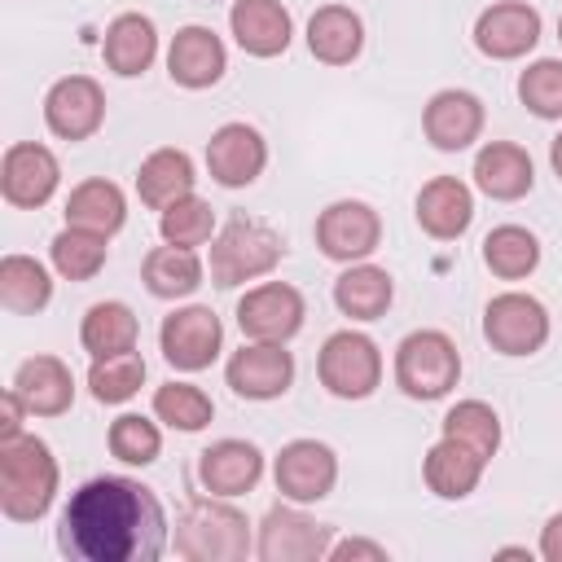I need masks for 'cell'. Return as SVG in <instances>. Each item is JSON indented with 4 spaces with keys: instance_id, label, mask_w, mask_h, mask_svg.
<instances>
[{
    "instance_id": "f6af8a7d",
    "label": "cell",
    "mask_w": 562,
    "mask_h": 562,
    "mask_svg": "<svg viewBox=\"0 0 562 562\" xmlns=\"http://www.w3.org/2000/svg\"><path fill=\"white\" fill-rule=\"evenodd\" d=\"M549 162H553V171H558V180H562V132H558L553 145H549Z\"/></svg>"
},
{
    "instance_id": "e0dca14e",
    "label": "cell",
    "mask_w": 562,
    "mask_h": 562,
    "mask_svg": "<svg viewBox=\"0 0 562 562\" xmlns=\"http://www.w3.org/2000/svg\"><path fill=\"white\" fill-rule=\"evenodd\" d=\"M268 167V140L250 123H224L206 140V171L224 189H246Z\"/></svg>"
},
{
    "instance_id": "bcb514c9",
    "label": "cell",
    "mask_w": 562,
    "mask_h": 562,
    "mask_svg": "<svg viewBox=\"0 0 562 562\" xmlns=\"http://www.w3.org/2000/svg\"><path fill=\"white\" fill-rule=\"evenodd\" d=\"M558 40H562V18H558Z\"/></svg>"
},
{
    "instance_id": "1f68e13d",
    "label": "cell",
    "mask_w": 562,
    "mask_h": 562,
    "mask_svg": "<svg viewBox=\"0 0 562 562\" xmlns=\"http://www.w3.org/2000/svg\"><path fill=\"white\" fill-rule=\"evenodd\" d=\"M136 338H140V325H136V312L119 299H105V303H92L79 321V342L92 360L101 356H119V351H136Z\"/></svg>"
},
{
    "instance_id": "83f0119b",
    "label": "cell",
    "mask_w": 562,
    "mask_h": 562,
    "mask_svg": "<svg viewBox=\"0 0 562 562\" xmlns=\"http://www.w3.org/2000/svg\"><path fill=\"white\" fill-rule=\"evenodd\" d=\"M193 180H198V176H193V158H189L184 149H176V145H162V149H154V154L140 162V171H136V193H140L145 206L162 211V206L189 198V193H193Z\"/></svg>"
},
{
    "instance_id": "9a60e30c",
    "label": "cell",
    "mask_w": 562,
    "mask_h": 562,
    "mask_svg": "<svg viewBox=\"0 0 562 562\" xmlns=\"http://www.w3.org/2000/svg\"><path fill=\"white\" fill-rule=\"evenodd\" d=\"M44 123L57 140H88L105 123V92L92 75H66L44 92Z\"/></svg>"
},
{
    "instance_id": "d6a6232c",
    "label": "cell",
    "mask_w": 562,
    "mask_h": 562,
    "mask_svg": "<svg viewBox=\"0 0 562 562\" xmlns=\"http://www.w3.org/2000/svg\"><path fill=\"white\" fill-rule=\"evenodd\" d=\"M483 263L492 277L501 281H522L536 272L540 263V241L531 228L522 224H496L487 237H483Z\"/></svg>"
},
{
    "instance_id": "b9f144b4",
    "label": "cell",
    "mask_w": 562,
    "mask_h": 562,
    "mask_svg": "<svg viewBox=\"0 0 562 562\" xmlns=\"http://www.w3.org/2000/svg\"><path fill=\"white\" fill-rule=\"evenodd\" d=\"M342 558H369V562H386V549H382V544H373V540L351 536V540H334V544H329V562H342Z\"/></svg>"
},
{
    "instance_id": "4316f807",
    "label": "cell",
    "mask_w": 562,
    "mask_h": 562,
    "mask_svg": "<svg viewBox=\"0 0 562 562\" xmlns=\"http://www.w3.org/2000/svg\"><path fill=\"white\" fill-rule=\"evenodd\" d=\"M307 48L325 66H351L364 48V22L347 4H321L307 18Z\"/></svg>"
},
{
    "instance_id": "9c48e42d",
    "label": "cell",
    "mask_w": 562,
    "mask_h": 562,
    "mask_svg": "<svg viewBox=\"0 0 562 562\" xmlns=\"http://www.w3.org/2000/svg\"><path fill=\"white\" fill-rule=\"evenodd\" d=\"M316 246L334 263H360L382 246V215L360 198L329 202L316 215Z\"/></svg>"
},
{
    "instance_id": "5b68a950",
    "label": "cell",
    "mask_w": 562,
    "mask_h": 562,
    "mask_svg": "<svg viewBox=\"0 0 562 562\" xmlns=\"http://www.w3.org/2000/svg\"><path fill=\"white\" fill-rule=\"evenodd\" d=\"M461 378V351L443 329H413L395 347V386L408 400H443Z\"/></svg>"
},
{
    "instance_id": "7402d4cb",
    "label": "cell",
    "mask_w": 562,
    "mask_h": 562,
    "mask_svg": "<svg viewBox=\"0 0 562 562\" xmlns=\"http://www.w3.org/2000/svg\"><path fill=\"white\" fill-rule=\"evenodd\" d=\"M474 184L479 193H487L492 202H518L531 193L536 184V162L522 145L514 140H487L474 154Z\"/></svg>"
},
{
    "instance_id": "484cf974",
    "label": "cell",
    "mask_w": 562,
    "mask_h": 562,
    "mask_svg": "<svg viewBox=\"0 0 562 562\" xmlns=\"http://www.w3.org/2000/svg\"><path fill=\"white\" fill-rule=\"evenodd\" d=\"M13 391L26 400L31 417H61L75 404V373L57 356H31L18 364Z\"/></svg>"
},
{
    "instance_id": "ab89813d",
    "label": "cell",
    "mask_w": 562,
    "mask_h": 562,
    "mask_svg": "<svg viewBox=\"0 0 562 562\" xmlns=\"http://www.w3.org/2000/svg\"><path fill=\"white\" fill-rule=\"evenodd\" d=\"M158 233L171 246H202L215 233V211H211V202H202L198 193H189V198H180V202H171V206L158 211Z\"/></svg>"
},
{
    "instance_id": "ee69618b",
    "label": "cell",
    "mask_w": 562,
    "mask_h": 562,
    "mask_svg": "<svg viewBox=\"0 0 562 562\" xmlns=\"http://www.w3.org/2000/svg\"><path fill=\"white\" fill-rule=\"evenodd\" d=\"M540 558L544 562H562V509L544 522V531H540Z\"/></svg>"
},
{
    "instance_id": "cb8c5ba5",
    "label": "cell",
    "mask_w": 562,
    "mask_h": 562,
    "mask_svg": "<svg viewBox=\"0 0 562 562\" xmlns=\"http://www.w3.org/2000/svg\"><path fill=\"white\" fill-rule=\"evenodd\" d=\"M483 470H487V457L461 439H448V435L439 443H430L422 457V479L439 501H465L479 487Z\"/></svg>"
},
{
    "instance_id": "d6986e66",
    "label": "cell",
    "mask_w": 562,
    "mask_h": 562,
    "mask_svg": "<svg viewBox=\"0 0 562 562\" xmlns=\"http://www.w3.org/2000/svg\"><path fill=\"white\" fill-rule=\"evenodd\" d=\"M224 70H228V48L211 26H180L171 35V44H167L171 83L202 92V88H215L224 79Z\"/></svg>"
},
{
    "instance_id": "30bf717a",
    "label": "cell",
    "mask_w": 562,
    "mask_h": 562,
    "mask_svg": "<svg viewBox=\"0 0 562 562\" xmlns=\"http://www.w3.org/2000/svg\"><path fill=\"white\" fill-rule=\"evenodd\" d=\"M307 303L290 281H263L250 285L237 303V329L250 342H290L303 329Z\"/></svg>"
},
{
    "instance_id": "7bdbcfd3",
    "label": "cell",
    "mask_w": 562,
    "mask_h": 562,
    "mask_svg": "<svg viewBox=\"0 0 562 562\" xmlns=\"http://www.w3.org/2000/svg\"><path fill=\"white\" fill-rule=\"evenodd\" d=\"M0 408H4V422H0V439H13V435H22V417L31 413V408H26V400H22V395L9 386V391L0 395Z\"/></svg>"
},
{
    "instance_id": "7c38bea8",
    "label": "cell",
    "mask_w": 562,
    "mask_h": 562,
    "mask_svg": "<svg viewBox=\"0 0 562 562\" xmlns=\"http://www.w3.org/2000/svg\"><path fill=\"white\" fill-rule=\"evenodd\" d=\"M272 479H277V492L285 501L312 505V501H325L334 492L338 457L321 439H290V443H281V452L272 461Z\"/></svg>"
},
{
    "instance_id": "7a4b0ae2",
    "label": "cell",
    "mask_w": 562,
    "mask_h": 562,
    "mask_svg": "<svg viewBox=\"0 0 562 562\" xmlns=\"http://www.w3.org/2000/svg\"><path fill=\"white\" fill-rule=\"evenodd\" d=\"M57 457L40 435L0 439V514L9 522H40L57 496Z\"/></svg>"
},
{
    "instance_id": "603a6c76",
    "label": "cell",
    "mask_w": 562,
    "mask_h": 562,
    "mask_svg": "<svg viewBox=\"0 0 562 562\" xmlns=\"http://www.w3.org/2000/svg\"><path fill=\"white\" fill-rule=\"evenodd\" d=\"M474 220V193L457 176H435L417 189V224L435 241H452Z\"/></svg>"
},
{
    "instance_id": "4dcf8cb0",
    "label": "cell",
    "mask_w": 562,
    "mask_h": 562,
    "mask_svg": "<svg viewBox=\"0 0 562 562\" xmlns=\"http://www.w3.org/2000/svg\"><path fill=\"white\" fill-rule=\"evenodd\" d=\"M127 220V198L114 180H83L70 189L66 198V224L70 228H88V233H101V237H114Z\"/></svg>"
},
{
    "instance_id": "f546056e",
    "label": "cell",
    "mask_w": 562,
    "mask_h": 562,
    "mask_svg": "<svg viewBox=\"0 0 562 562\" xmlns=\"http://www.w3.org/2000/svg\"><path fill=\"white\" fill-rule=\"evenodd\" d=\"M391 299H395L391 272L378 268V263H364V259L360 263H347V272L334 281V303L351 321H378V316H386Z\"/></svg>"
},
{
    "instance_id": "ba28073f",
    "label": "cell",
    "mask_w": 562,
    "mask_h": 562,
    "mask_svg": "<svg viewBox=\"0 0 562 562\" xmlns=\"http://www.w3.org/2000/svg\"><path fill=\"white\" fill-rule=\"evenodd\" d=\"M158 347H162V360L171 369L198 373V369H211V360L224 351V325L211 307L189 303V307H176L171 316H162Z\"/></svg>"
},
{
    "instance_id": "52a82bcc",
    "label": "cell",
    "mask_w": 562,
    "mask_h": 562,
    "mask_svg": "<svg viewBox=\"0 0 562 562\" xmlns=\"http://www.w3.org/2000/svg\"><path fill=\"white\" fill-rule=\"evenodd\" d=\"M483 338L501 356H531L549 342V307L536 294L505 290L483 307Z\"/></svg>"
},
{
    "instance_id": "f1b7e54d",
    "label": "cell",
    "mask_w": 562,
    "mask_h": 562,
    "mask_svg": "<svg viewBox=\"0 0 562 562\" xmlns=\"http://www.w3.org/2000/svg\"><path fill=\"white\" fill-rule=\"evenodd\" d=\"M202 277H206V268H202V259H198L193 246L162 241L140 263V281H145V290L154 299H189L202 285Z\"/></svg>"
},
{
    "instance_id": "60d3db41",
    "label": "cell",
    "mask_w": 562,
    "mask_h": 562,
    "mask_svg": "<svg viewBox=\"0 0 562 562\" xmlns=\"http://www.w3.org/2000/svg\"><path fill=\"white\" fill-rule=\"evenodd\" d=\"M518 101L536 119H562V57H536L518 75Z\"/></svg>"
},
{
    "instance_id": "e575fe53",
    "label": "cell",
    "mask_w": 562,
    "mask_h": 562,
    "mask_svg": "<svg viewBox=\"0 0 562 562\" xmlns=\"http://www.w3.org/2000/svg\"><path fill=\"white\" fill-rule=\"evenodd\" d=\"M110 237H101V233H88V228H61L53 241H48V259H53V268L66 277V281H92L101 268H105V255H110V246H105Z\"/></svg>"
},
{
    "instance_id": "277c9868",
    "label": "cell",
    "mask_w": 562,
    "mask_h": 562,
    "mask_svg": "<svg viewBox=\"0 0 562 562\" xmlns=\"http://www.w3.org/2000/svg\"><path fill=\"white\" fill-rule=\"evenodd\" d=\"M281 255H285V246H281V237L263 220L233 215L215 233V241H211V281L220 290L259 281V277H268L281 263Z\"/></svg>"
},
{
    "instance_id": "ac0fdd59",
    "label": "cell",
    "mask_w": 562,
    "mask_h": 562,
    "mask_svg": "<svg viewBox=\"0 0 562 562\" xmlns=\"http://www.w3.org/2000/svg\"><path fill=\"white\" fill-rule=\"evenodd\" d=\"M483 123H487V110L474 92L465 88H443L426 101L422 110V132L435 149L443 154H457V149H470L479 136H483Z\"/></svg>"
},
{
    "instance_id": "44dd1931",
    "label": "cell",
    "mask_w": 562,
    "mask_h": 562,
    "mask_svg": "<svg viewBox=\"0 0 562 562\" xmlns=\"http://www.w3.org/2000/svg\"><path fill=\"white\" fill-rule=\"evenodd\" d=\"M228 31L250 57H281L294 40V18L281 0H233Z\"/></svg>"
},
{
    "instance_id": "74e56055",
    "label": "cell",
    "mask_w": 562,
    "mask_h": 562,
    "mask_svg": "<svg viewBox=\"0 0 562 562\" xmlns=\"http://www.w3.org/2000/svg\"><path fill=\"white\" fill-rule=\"evenodd\" d=\"M443 435L470 443L474 452H483V457L492 461L496 448H501V417H496V408L483 404V400H461V404H452V408L443 413Z\"/></svg>"
},
{
    "instance_id": "f35d334b",
    "label": "cell",
    "mask_w": 562,
    "mask_h": 562,
    "mask_svg": "<svg viewBox=\"0 0 562 562\" xmlns=\"http://www.w3.org/2000/svg\"><path fill=\"white\" fill-rule=\"evenodd\" d=\"M105 443H110V457H119L123 465H154L162 452V430L140 413H123L110 422Z\"/></svg>"
},
{
    "instance_id": "8992f818",
    "label": "cell",
    "mask_w": 562,
    "mask_h": 562,
    "mask_svg": "<svg viewBox=\"0 0 562 562\" xmlns=\"http://www.w3.org/2000/svg\"><path fill=\"white\" fill-rule=\"evenodd\" d=\"M316 378L334 400H369L382 386V351L360 329H338L316 351Z\"/></svg>"
},
{
    "instance_id": "8d00e7d4",
    "label": "cell",
    "mask_w": 562,
    "mask_h": 562,
    "mask_svg": "<svg viewBox=\"0 0 562 562\" xmlns=\"http://www.w3.org/2000/svg\"><path fill=\"white\" fill-rule=\"evenodd\" d=\"M145 382V356L140 351H119L101 356L88 369V391L97 404H127Z\"/></svg>"
},
{
    "instance_id": "6da1fadb",
    "label": "cell",
    "mask_w": 562,
    "mask_h": 562,
    "mask_svg": "<svg viewBox=\"0 0 562 562\" xmlns=\"http://www.w3.org/2000/svg\"><path fill=\"white\" fill-rule=\"evenodd\" d=\"M57 549L75 562H154L167 549L162 501L127 474H97L70 492Z\"/></svg>"
},
{
    "instance_id": "ffe728a7",
    "label": "cell",
    "mask_w": 562,
    "mask_h": 562,
    "mask_svg": "<svg viewBox=\"0 0 562 562\" xmlns=\"http://www.w3.org/2000/svg\"><path fill=\"white\" fill-rule=\"evenodd\" d=\"M263 479V452L250 439H215L198 452V483L211 496H246Z\"/></svg>"
},
{
    "instance_id": "4fadbf2b",
    "label": "cell",
    "mask_w": 562,
    "mask_h": 562,
    "mask_svg": "<svg viewBox=\"0 0 562 562\" xmlns=\"http://www.w3.org/2000/svg\"><path fill=\"white\" fill-rule=\"evenodd\" d=\"M61 184V162L48 145L40 140H18L4 149V162H0V193L9 206H22V211H35L44 206Z\"/></svg>"
},
{
    "instance_id": "8fae6325",
    "label": "cell",
    "mask_w": 562,
    "mask_h": 562,
    "mask_svg": "<svg viewBox=\"0 0 562 562\" xmlns=\"http://www.w3.org/2000/svg\"><path fill=\"white\" fill-rule=\"evenodd\" d=\"M329 544H334V531L316 518H307L303 509L290 505H272L259 522V540H255V553L263 562H321L329 558Z\"/></svg>"
},
{
    "instance_id": "5bb4252c",
    "label": "cell",
    "mask_w": 562,
    "mask_h": 562,
    "mask_svg": "<svg viewBox=\"0 0 562 562\" xmlns=\"http://www.w3.org/2000/svg\"><path fill=\"white\" fill-rule=\"evenodd\" d=\"M540 9L527 0H496L474 18V48L492 61H514L540 40Z\"/></svg>"
},
{
    "instance_id": "3957f363",
    "label": "cell",
    "mask_w": 562,
    "mask_h": 562,
    "mask_svg": "<svg viewBox=\"0 0 562 562\" xmlns=\"http://www.w3.org/2000/svg\"><path fill=\"white\" fill-rule=\"evenodd\" d=\"M250 522L228 496H198L176 522V553L184 562H241L250 553Z\"/></svg>"
},
{
    "instance_id": "2e32d148",
    "label": "cell",
    "mask_w": 562,
    "mask_h": 562,
    "mask_svg": "<svg viewBox=\"0 0 562 562\" xmlns=\"http://www.w3.org/2000/svg\"><path fill=\"white\" fill-rule=\"evenodd\" d=\"M224 382L241 400H281L294 382V356L285 351V342H246L228 356Z\"/></svg>"
},
{
    "instance_id": "836d02e7",
    "label": "cell",
    "mask_w": 562,
    "mask_h": 562,
    "mask_svg": "<svg viewBox=\"0 0 562 562\" xmlns=\"http://www.w3.org/2000/svg\"><path fill=\"white\" fill-rule=\"evenodd\" d=\"M53 299V277L40 259L31 255H4L0 259V303L18 316H31V312H44Z\"/></svg>"
},
{
    "instance_id": "d590c367",
    "label": "cell",
    "mask_w": 562,
    "mask_h": 562,
    "mask_svg": "<svg viewBox=\"0 0 562 562\" xmlns=\"http://www.w3.org/2000/svg\"><path fill=\"white\" fill-rule=\"evenodd\" d=\"M154 417H158L162 426H171V430L193 435V430H206V426H211L215 404H211V395H206L202 386H193V382H162V386L154 391Z\"/></svg>"
},
{
    "instance_id": "d4e9b609",
    "label": "cell",
    "mask_w": 562,
    "mask_h": 562,
    "mask_svg": "<svg viewBox=\"0 0 562 562\" xmlns=\"http://www.w3.org/2000/svg\"><path fill=\"white\" fill-rule=\"evenodd\" d=\"M158 57V31L145 13H119L101 35V61L119 79H136Z\"/></svg>"
}]
</instances>
